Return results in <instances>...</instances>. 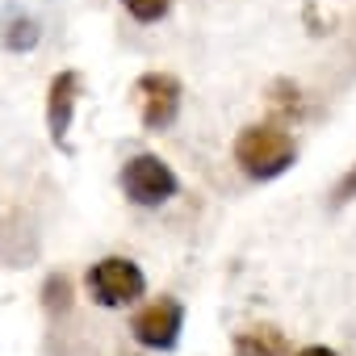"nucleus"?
<instances>
[{"label":"nucleus","mask_w":356,"mask_h":356,"mask_svg":"<svg viewBox=\"0 0 356 356\" xmlns=\"http://www.w3.org/2000/svg\"><path fill=\"white\" fill-rule=\"evenodd\" d=\"M231 352H235V356H293L289 335H285L281 327H273V323H260V327H243V331H235Z\"/></svg>","instance_id":"7"},{"label":"nucleus","mask_w":356,"mask_h":356,"mask_svg":"<svg viewBox=\"0 0 356 356\" xmlns=\"http://www.w3.org/2000/svg\"><path fill=\"white\" fill-rule=\"evenodd\" d=\"M130 101H134V113H138V126L147 134H163L181 122V109H185V84L176 80L172 72H143L130 88Z\"/></svg>","instance_id":"4"},{"label":"nucleus","mask_w":356,"mask_h":356,"mask_svg":"<svg viewBox=\"0 0 356 356\" xmlns=\"http://www.w3.org/2000/svg\"><path fill=\"white\" fill-rule=\"evenodd\" d=\"M84 293L97 310H134L147 298V273L130 256H101L84 273Z\"/></svg>","instance_id":"2"},{"label":"nucleus","mask_w":356,"mask_h":356,"mask_svg":"<svg viewBox=\"0 0 356 356\" xmlns=\"http://www.w3.org/2000/svg\"><path fill=\"white\" fill-rule=\"evenodd\" d=\"M118 189L134 210H159L172 197H181V176L172 172V163L155 151H138L122 163L118 172Z\"/></svg>","instance_id":"3"},{"label":"nucleus","mask_w":356,"mask_h":356,"mask_svg":"<svg viewBox=\"0 0 356 356\" xmlns=\"http://www.w3.org/2000/svg\"><path fill=\"white\" fill-rule=\"evenodd\" d=\"M293 356H339L335 348H327V343H306V348H298Z\"/></svg>","instance_id":"11"},{"label":"nucleus","mask_w":356,"mask_h":356,"mask_svg":"<svg viewBox=\"0 0 356 356\" xmlns=\"http://www.w3.org/2000/svg\"><path fill=\"white\" fill-rule=\"evenodd\" d=\"M231 159L248 181H277L298 163V143L289 134V126L281 122H248L235 143H231Z\"/></svg>","instance_id":"1"},{"label":"nucleus","mask_w":356,"mask_h":356,"mask_svg":"<svg viewBox=\"0 0 356 356\" xmlns=\"http://www.w3.org/2000/svg\"><path fill=\"white\" fill-rule=\"evenodd\" d=\"M118 5L126 9V17H130L134 26H159V22L172 13L176 0H118Z\"/></svg>","instance_id":"8"},{"label":"nucleus","mask_w":356,"mask_h":356,"mask_svg":"<svg viewBox=\"0 0 356 356\" xmlns=\"http://www.w3.org/2000/svg\"><path fill=\"white\" fill-rule=\"evenodd\" d=\"M0 38H5V47L9 51H34L38 47V22L34 17H26V13H17V17H9V26H5V34H0Z\"/></svg>","instance_id":"9"},{"label":"nucleus","mask_w":356,"mask_h":356,"mask_svg":"<svg viewBox=\"0 0 356 356\" xmlns=\"http://www.w3.org/2000/svg\"><path fill=\"white\" fill-rule=\"evenodd\" d=\"M130 339L147 352H172L181 343V331H185V302L172 298V293H159V298H147L134 306L130 314Z\"/></svg>","instance_id":"5"},{"label":"nucleus","mask_w":356,"mask_h":356,"mask_svg":"<svg viewBox=\"0 0 356 356\" xmlns=\"http://www.w3.org/2000/svg\"><path fill=\"white\" fill-rule=\"evenodd\" d=\"M80 97H84V76L76 67H63V72L51 76V84H47V134L63 151H67V130L76 122Z\"/></svg>","instance_id":"6"},{"label":"nucleus","mask_w":356,"mask_h":356,"mask_svg":"<svg viewBox=\"0 0 356 356\" xmlns=\"http://www.w3.org/2000/svg\"><path fill=\"white\" fill-rule=\"evenodd\" d=\"M352 202H356V163L331 185V206H335V210H343V206H352Z\"/></svg>","instance_id":"10"}]
</instances>
